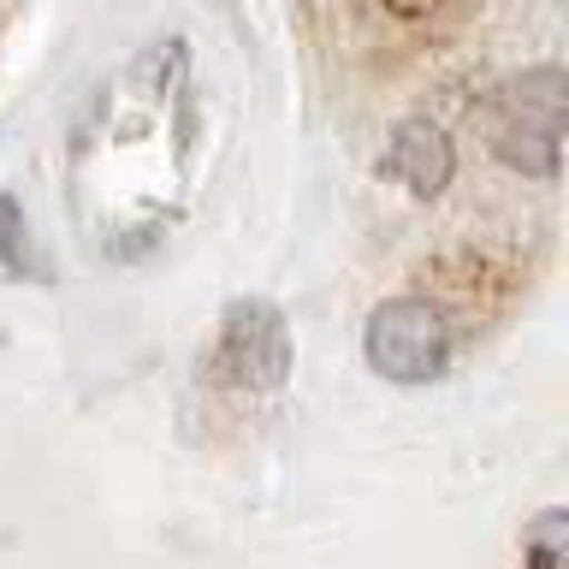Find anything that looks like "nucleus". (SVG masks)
I'll list each match as a JSON object with an SVG mask.
<instances>
[{
	"label": "nucleus",
	"mask_w": 569,
	"mask_h": 569,
	"mask_svg": "<svg viewBox=\"0 0 569 569\" xmlns=\"http://www.w3.org/2000/svg\"><path fill=\"white\" fill-rule=\"evenodd\" d=\"M563 107H569V78L563 66H533L522 78H510L492 101V154L510 172L528 178H551L558 172V149H563Z\"/></svg>",
	"instance_id": "1"
},
{
	"label": "nucleus",
	"mask_w": 569,
	"mask_h": 569,
	"mask_svg": "<svg viewBox=\"0 0 569 569\" xmlns=\"http://www.w3.org/2000/svg\"><path fill=\"white\" fill-rule=\"evenodd\" d=\"M362 356L368 368L391 386H427L451 368L457 356V327L439 302L427 297H386L380 309L368 315L362 332Z\"/></svg>",
	"instance_id": "2"
},
{
	"label": "nucleus",
	"mask_w": 569,
	"mask_h": 569,
	"mask_svg": "<svg viewBox=\"0 0 569 569\" xmlns=\"http://www.w3.org/2000/svg\"><path fill=\"white\" fill-rule=\"evenodd\" d=\"M208 380L220 391H243V398H267L291 380V327L267 297H243L220 315L208 350Z\"/></svg>",
	"instance_id": "3"
},
{
	"label": "nucleus",
	"mask_w": 569,
	"mask_h": 569,
	"mask_svg": "<svg viewBox=\"0 0 569 569\" xmlns=\"http://www.w3.org/2000/svg\"><path fill=\"white\" fill-rule=\"evenodd\" d=\"M380 172L391 184H403L409 196H439L457 178V149L433 119H403V124H391V137H386Z\"/></svg>",
	"instance_id": "4"
},
{
	"label": "nucleus",
	"mask_w": 569,
	"mask_h": 569,
	"mask_svg": "<svg viewBox=\"0 0 569 569\" xmlns=\"http://www.w3.org/2000/svg\"><path fill=\"white\" fill-rule=\"evenodd\" d=\"M522 563L528 569H569V510H540L522 528Z\"/></svg>",
	"instance_id": "5"
},
{
	"label": "nucleus",
	"mask_w": 569,
	"mask_h": 569,
	"mask_svg": "<svg viewBox=\"0 0 569 569\" xmlns=\"http://www.w3.org/2000/svg\"><path fill=\"white\" fill-rule=\"evenodd\" d=\"M24 213H18L12 196H0V267L7 273H30V261H24Z\"/></svg>",
	"instance_id": "6"
},
{
	"label": "nucleus",
	"mask_w": 569,
	"mask_h": 569,
	"mask_svg": "<svg viewBox=\"0 0 569 569\" xmlns=\"http://www.w3.org/2000/svg\"><path fill=\"white\" fill-rule=\"evenodd\" d=\"M386 12H398V18H439L445 7H457V0H380Z\"/></svg>",
	"instance_id": "7"
}]
</instances>
